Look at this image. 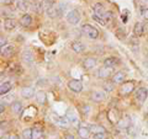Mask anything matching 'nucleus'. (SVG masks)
Returning <instances> with one entry per match:
<instances>
[{
	"label": "nucleus",
	"instance_id": "nucleus-1",
	"mask_svg": "<svg viewBox=\"0 0 148 139\" xmlns=\"http://www.w3.org/2000/svg\"><path fill=\"white\" fill-rule=\"evenodd\" d=\"M83 32L89 37L90 40H96L99 37V31L98 29H95L94 26H91V25H84L83 26Z\"/></svg>",
	"mask_w": 148,
	"mask_h": 139
},
{
	"label": "nucleus",
	"instance_id": "nucleus-2",
	"mask_svg": "<svg viewBox=\"0 0 148 139\" xmlns=\"http://www.w3.org/2000/svg\"><path fill=\"white\" fill-rule=\"evenodd\" d=\"M67 21L71 25H78L80 22V14L78 12V10H72L68 12L67 15Z\"/></svg>",
	"mask_w": 148,
	"mask_h": 139
},
{
	"label": "nucleus",
	"instance_id": "nucleus-3",
	"mask_svg": "<svg viewBox=\"0 0 148 139\" xmlns=\"http://www.w3.org/2000/svg\"><path fill=\"white\" fill-rule=\"evenodd\" d=\"M68 89L73 91V92H80L83 90V84L80 80H77V79H72L71 81L68 82Z\"/></svg>",
	"mask_w": 148,
	"mask_h": 139
},
{
	"label": "nucleus",
	"instance_id": "nucleus-4",
	"mask_svg": "<svg viewBox=\"0 0 148 139\" xmlns=\"http://www.w3.org/2000/svg\"><path fill=\"white\" fill-rule=\"evenodd\" d=\"M133 89H135V82L133 81H125L123 85L121 86V89H120V94L126 96L128 94H131L133 91Z\"/></svg>",
	"mask_w": 148,
	"mask_h": 139
},
{
	"label": "nucleus",
	"instance_id": "nucleus-5",
	"mask_svg": "<svg viewBox=\"0 0 148 139\" xmlns=\"http://www.w3.org/2000/svg\"><path fill=\"white\" fill-rule=\"evenodd\" d=\"M147 96H148V91H147L146 87H140V89L136 91V100L140 105H142L143 102H145Z\"/></svg>",
	"mask_w": 148,
	"mask_h": 139
},
{
	"label": "nucleus",
	"instance_id": "nucleus-6",
	"mask_svg": "<svg viewBox=\"0 0 148 139\" xmlns=\"http://www.w3.org/2000/svg\"><path fill=\"white\" fill-rule=\"evenodd\" d=\"M90 97L94 102H101V101H104L106 99V94L104 91H94Z\"/></svg>",
	"mask_w": 148,
	"mask_h": 139
},
{
	"label": "nucleus",
	"instance_id": "nucleus-7",
	"mask_svg": "<svg viewBox=\"0 0 148 139\" xmlns=\"http://www.w3.org/2000/svg\"><path fill=\"white\" fill-rule=\"evenodd\" d=\"M78 136H79L80 139H88L90 137V129L84 126L79 127L78 128Z\"/></svg>",
	"mask_w": 148,
	"mask_h": 139
},
{
	"label": "nucleus",
	"instance_id": "nucleus-8",
	"mask_svg": "<svg viewBox=\"0 0 148 139\" xmlns=\"http://www.w3.org/2000/svg\"><path fill=\"white\" fill-rule=\"evenodd\" d=\"M111 75V70H110V68L109 67H101L99 69V72H98V76L100 79H108L109 76Z\"/></svg>",
	"mask_w": 148,
	"mask_h": 139
},
{
	"label": "nucleus",
	"instance_id": "nucleus-9",
	"mask_svg": "<svg viewBox=\"0 0 148 139\" xmlns=\"http://www.w3.org/2000/svg\"><path fill=\"white\" fill-rule=\"evenodd\" d=\"M125 79H126V75H125L123 72H119L116 74H114L112 76V82L115 84H123L125 82Z\"/></svg>",
	"mask_w": 148,
	"mask_h": 139
},
{
	"label": "nucleus",
	"instance_id": "nucleus-10",
	"mask_svg": "<svg viewBox=\"0 0 148 139\" xmlns=\"http://www.w3.org/2000/svg\"><path fill=\"white\" fill-rule=\"evenodd\" d=\"M4 27H5V30L11 31V30H14L16 27V21L14 20V18H11V17H8V18L4 20Z\"/></svg>",
	"mask_w": 148,
	"mask_h": 139
},
{
	"label": "nucleus",
	"instance_id": "nucleus-11",
	"mask_svg": "<svg viewBox=\"0 0 148 139\" xmlns=\"http://www.w3.org/2000/svg\"><path fill=\"white\" fill-rule=\"evenodd\" d=\"M96 65V59L92 58V57H89L86 58L84 63H83V67H84V69H86V70H89V69H92Z\"/></svg>",
	"mask_w": 148,
	"mask_h": 139
},
{
	"label": "nucleus",
	"instance_id": "nucleus-12",
	"mask_svg": "<svg viewBox=\"0 0 148 139\" xmlns=\"http://www.w3.org/2000/svg\"><path fill=\"white\" fill-rule=\"evenodd\" d=\"M32 138L34 139H43V129L36 126L32 128Z\"/></svg>",
	"mask_w": 148,
	"mask_h": 139
},
{
	"label": "nucleus",
	"instance_id": "nucleus-13",
	"mask_svg": "<svg viewBox=\"0 0 148 139\" xmlns=\"http://www.w3.org/2000/svg\"><path fill=\"white\" fill-rule=\"evenodd\" d=\"M32 24V17L29 15V14H25L24 16H21L20 18V25L22 27H29Z\"/></svg>",
	"mask_w": 148,
	"mask_h": 139
},
{
	"label": "nucleus",
	"instance_id": "nucleus-14",
	"mask_svg": "<svg viewBox=\"0 0 148 139\" xmlns=\"http://www.w3.org/2000/svg\"><path fill=\"white\" fill-rule=\"evenodd\" d=\"M145 29H146L145 25L141 24V22H137L135 25V29H133V32H135V35L137 37H141V36L145 35Z\"/></svg>",
	"mask_w": 148,
	"mask_h": 139
},
{
	"label": "nucleus",
	"instance_id": "nucleus-15",
	"mask_svg": "<svg viewBox=\"0 0 148 139\" xmlns=\"http://www.w3.org/2000/svg\"><path fill=\"white\" fill-rule=\"evenodd\" d=\"M15 47L14 46H6V47H4L1 49V55L3 57H11V55L15 53Z\"/></svg>",
	"mask_w": 148,
	"mask_h": 139
},
{
	"label": "nucleus",
	"instance_id": "nucleus-16",
	"mask_svg": "<svg viewBox=\"0 0 148 139\" xmlns=\"http://www.w3.org/2000/svg\"><path fill=\"white\" fill-rule=\"evenodd\" d=\"M66 117L68 118V121L71 122V123H77L78 122V117H77V113L74 112V110H72V108H69L68 111H67V113H66Z\"/></svg>",
	"mask_w": 148,
	"mask_h": 139
},
{
	"label": "nucleus",
	"instance_id": "nucleus-17",
	"mask_svg": "<svg viewBox=\"0 0 148 139\" xmlns=\"http://www.w3.org/2000/svg\"><path fill=\"white\" fill-rule=\"evenodd\" d=\"M16 7H17V10H20V11H27L30 7V4L27 3L26 0H17Z\"/></svg>",
	"mask_w": 148,
	"mask_h": 139
},
{
	"label": "nucleus",
	"instance_id": "nucleus-18",
	"mask_svg": "<svg viewBox=\"0 0 148 139\" xmlns=\"http://www.w3.org/2000/svg\"><path fill=\"white\" fill-rule=\"evenodd\" d=\"M12 89V84L10 81H6V82H1V85H0V94L1 95H5L8 94L9 91Z\"/></svg>",
	"mask_w": 148,
	"mask_h": 139
},
{
	"label": "nucleus",
	"instance_id": "nucleus-19",
	"mask_svg": "<svg viewBox=\"0 0 148 139\" xmlns=\"http://www.w3.org/2000/svg\"><path fill=\"white\" fill-rule=\"evenodd\" d=\"M119 59L116 57H110V58H106L105 61H104V65L105 67H109V68H112L115 65H117L119 64Z\"/></svg>",
	"mask_w": 148,
	"mask_h": 139
},
{
	"label": "nucleus",
	"instance_id": "nucleus-20",
	"mask_svg": "<svg viewBox=\"0 0 148 139\" xmlns=\"http://www.w3.org/2000/svg\"><path fill=\"white\" fill-rule=\"evenodd\" d=\"M22 59H24V62L26 64H32V62H34V54H32L31 50H25L22 53Z\"/></svg>",
	"mask_w": 148,
	"mask_h": 139
},
{
	"label": "nucleus",
	"instance_id": "nucleus-21",
	"mask_svg": "<svg viewBox=\"0 0 148 139\" xmlns=\"http://www.w3.org/2000/svg\"><path fill=\"white\" fill-rule=\"evenodd\" d=\"M21 95H22V97H25V99H31V97L35 95V90L32 89V87H24V89L21 90Z\"/></svg>",
	"mask_w": 148,
	"mask_h": 139
},
{
	"label": "nucleus",
	"instance_id": "nucleus-22",
	"mask_svg": "<svg viewBox=\"0 0 148 139\" xmlns=\"http://www.w3.org/2000/svg\"><path fill=\"white\" fill-rule=\"evenodd\" d=\"M36 100H37V102L41 104V105L46 104V101H47V95H46V92L45 91L36 92Z\"/></svg>",
	"mask_w": 148,
	"mask_h": 139
},
{
	"label": "nucleus",
	"instance_id": "nucleus-23",
	"mask_svg": "<svg viewBox=\"0 0 148 139\" xmlns=\"http://www.w3.org/2000/svg\"><path fill=\"white\" fill-rule=\"evenodd\" d=\"M117 123H119V127L121 129H126V128H128L130 126H131V119H130L128 117H123V118L120 119Z\"/></svg>",
	"mask_w": 148,
	"mask_h": 139
},
{
	"label": "nucleus",
	"instance_id": "nucleus-24",
	"mask_svg": "<svg viewBox=\"0 0 148 139\" xmlns=\"http://www.w3.org/2000/svg\"><path fill=\"white\" fill-rule=\"evenodd\" d=\"M72 49H73V52H75V53H82L83 50L85 49V46L82 42H73L72 43Z\"/></svg>",
	"mask_w": 148,
	"mask_h": 139
},
{
	"label": "nucleus",
	"instance_id": "nucleus-25",
	"mask_svg": "<svg viewBox=\"0 0 148 139\" xmlns=\"http://www.w3.org/2000/svg\"><path fill=\"white\" fill-rule=\"evenodd\" d=\"M11 110L15 114H20L22 112V104L18 102V101H15V102H12V105H11Z\"/></svg>",
	"mask_w": 148,
	"mask_h": 139
},
{
	"label": "nucleus",
	"instance_id": "nucleus-26",
	"mask_svg": "<svg viewBox=\"0 0 148 139\" xmlns=\"http://www.w3.org/2000/svg\"><path fill=\"white\" fill-rule=\"evenodd\" d=\"M41 5H42V10L47 11L48 9L54 6V1L53 0H42V1H41Z\"/></svg>",
	"mask_w": 148,
	"mask_h": 139
},
{
	"label": "nucleus",
	"instance_id": "nucleus-27",
	"mask_svg": "<svg viewBox=\"0 0 148 139\" xmlns=\"http://www.w3.org/2000/svg\"><path fill=\"white\" fill-rule=\"evenodd\" d=\"M22 139H34L32 138V128H27L22 132Z\"/></svg>",
	"mask_w": 148,
	"mask_h": 139
},
{
	"label": "nucleus",
	"instance_id": "nucleus-28",
	"mask_svg": "<svg viewBox=\"0 0 148 139\" xmlns=\"http://www.w3.org/2000/svg\"><path fill=\"white\" fill-rule=\"evenodd\" d=\"M108 133L105 132H100V133H95L94 134V139H108Z\"/></svg>",
	"mask_w": 148,
	"mask_h": 139
},
{
	"label": "nucleus",
	"instance_id": "nucleus-29",
	"mask_svg": "<svg viewBox=\"0 0 148 139\" xmlns=\"http://www.w3.org/2000/svg\"><path fill=\"white\" fill-rule=\"evenodd\" d=\"M141 15L148 21V7H141Z\"/></svg>",
	"mask_w": 148,
	"mask_h": 139
},
{
	"label": "nucleus",
	"instance_id": "nucleus-30",
	"mask_svg": "<svg viewBox=\"0 0 148 139\" xmlns=\"http://www.w3.org/2000/svg\"><path fill=\"white\" fill-rule=\"evenodd\" d=\"M6 43H8V38H5V37H1V40H0V46H1V48L6 47Z\"/></svg>",
	"mask_w": 148,
	"mask_h": 139
},
{
	"label": "nucleus",
	"instance_id": "nucleus-31",
	"mask_svg": "<svg viewBox=\"0 0 148 139\" xmlns=\"http://www.w3.org/2000/svg\"><path fill=\"white\" fill-rule=\"evenodd\" d=\"M114 84H115V82H112V84H105V90L106 91H111V90H112L114 89Z\"/></svg>",
	"mask_w": 148,
	"mask_h": 139
},
{
	"label": "nucleus",
	"instance_id": "nucleus-32",
	"mask_svg": "<svg viewBox=\"0 0 148 139\" xmlns=\"http://www.w3.org/2000/svg\"><path fill=\"white\" fill-rule=\"evenodd\" d=\"M8 139H20V138H18V136H16V134H11Z\"/></svg>",
	"mask_w": 148,
	"mask_h": 139
},
{
	"label": "nucleus",
	"instance_id": "nucleus-33",
	"mask_svg": "<svg viewBox=\"0 0 148 139\" xmlns=\"http://www.w3.org/2000/svg\"><path fill=\"white\" fill-rule=\"evenodd\" d=\"M64 139H74V137L72 134H66V136H64Z\"/></svg>",
	"mask_w": 148,
	"mask_h": 139
},
{
	"label": "nucleus",
	"instance_id": "nucleus-34",
	"mask_svg": "<svg viewBox=\"0 0 148 139\" xmlns=\"http://www.w3.org/2000/svg\"><path fill=\"white\" fill-rule=\"evenodd\" d=\"M0 112H4V102H3V101H1V108H0Z\"/></svg>",
	"mask_w": 148,
	"mask_h": 139
}]
</instances>
